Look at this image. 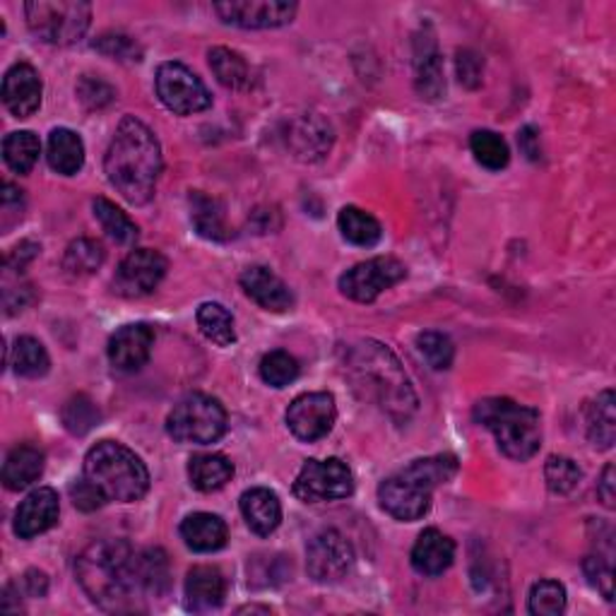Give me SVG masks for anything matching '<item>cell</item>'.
Listing matches in <instances>:
<instances>
[{
    "label": "cell",
    "mask_w": 616,
    "mask_h": 616,
    "mask_svg": "<svg viewBox=\"0 0 616 616\" xmlns=\"http://www.w3.org/2000/svg\"><path fill=\"white\" fill-rule=\"evenodd\" d=\"M566 609V588L556 580H540L530 590V612L537 616H558Z\"/></svg>",
    "instance_id": "obj_44"
},
{
    "label": "cell",
    "mask_w": 616,
    "mask_h": 616,
    "mask_svg": "<svg viewBox=\"0 0 616 616\" xmlns=\"http://www.w3.org/2000/svg\"><path fill=\"white\" fill-rule=\"evenodd\" d=\"M241 513L246 525L261 537L273 535L282 523V503H279L275 491L263 487L246 491L241 496Z\"/></svg>",
    "instance_id": "obj_24"
},
{
    "label": "cell",
    "mask_w": 616,
    "mask_h": 616,
    "mask_svg": "<svg viewBox=\"0 0 616 616\" xmlns=\"http://www.w3.org/2000/svg\"><path fill=\"white\" fill-rule=\"evenodd\" d=\"M588 439L595 448H612L616 439V414H614V393L604 390L588 412Z\"/></svg>",
    "instance_id": "obj_32"
},
{
    "label": "cell",
    "mask_w": 616,
    "mask_h": 616,
    "mask_svg": "<svg viewBox=\"0 0 616 616\" xmlns=\"http://www.w3.org/2000/svg\"><path fill=\"white\" fill-rule=\"evenodd\" d=\"M208 59L219 85L229 89H246L251 85V68L249 63L243 61L241 53L224 47H215L208 53Z\"/></svg>",
    "instance_id": "obj_31"
},
{
    "label": "cell",
    "mask_w": 616,
    "mask_h": 616,
    "mask_svg": "<svg viewBox=\"0 0 616 616\" xmlns=\"http://www.w3.org/2000/svg\"><path fill=\"white\" fill-rule=\"evenodd\" d=\"M407 277V267L390 255H378L372 261L354 265L340 277V289L344 297L360 304H372L386 289L395 287Z\"/></svg>",
    "instance_id": "obj_11"
},
{
    "label": "cell",
    "mask_w": 616,
    "mask_h": 616,
    "mask_svg": "<svg viewBox=\"0 0 616 616\" xmlns=\"http://www.w3.org/2000/svg\"><path fill=\"white\" fill-rule=\"evenodd\" d=\"M234 477V465L229 457L219 453H200L193 455L188 463V479L198 491H217Z\"/></svg>",
    "instance_id": "obj_29"
},
{
    "label": "cell",
    "mask_w": 616,
    "mask_h": 616,
    "mask_svg": "<svg viewBox=\"0 0 616 616\" xmlns=\"http://www.w3.org/2000/svg\"><path fill=\"white\" fill-rule=\"evenodd\" d=\"M71 496H73L75 508H80L85 513H92L97 508H102L106 503V496L87 477L80 479V481H75V485L71 487Z\"/></svg>",
    "instance_id": "obj_48"
},
{
    "label": "cell",
    "mask_w": 616,
    "mask_h": 616,
    "mask_svg": "<svg viewBox=\"0 0 616 616\" xmlns=\"http://www.w3.org/2000/svg\"><path fill=\"white\" fill-rule=\"evenodd\" d=\"M582 570H586L590 586H595L602 592V598L612 602L614 600V590H612L614 578H612V564L607 562V558L588 556L586 564H582Z\"/></svg>",
    "instance_id": "obj_47"
},
{
    "label": "cell",
    "mask_w": 616,
    "mask_h": 616,
    "mask_svg": "<svg viewBox=\"0 0 616 616\" xmlns=\"http://www.w3.org/2000/svg\"><path fill=\"white\" fill-rule=\"evenodd\" d=\"M75 92H77V99H80V102L92 111L106 109L116 99V89L111 87L106 80H102V77H95V75L80 77Z\"/></svg>",
    "instance_id": "obj_45"
},
{
    "label": "cell",
    "mask_w": 616,
    "mask_h": 616,
    "mask_svg": "<svg viewBox=\"0 0 616 616\" xmlns=\"http://www.w3.org/2000/svg\"><path fill=\"white\" fill-rule=\"evenodd\" d=\"M162 148L154 133L136 116H126L109 144L104 169L109 184L133 205L150 203L162 174Z\"/></svg>",
    "instance_id": "obj_2"
},
{
    "label": "cell",
    "mask_w": 616,
    "mask_h": 616,
    "mask_svg": "<svg viewBox=\"0 0 616 616\" xmlns=\"http://www.w3.org/2000/svg\"><path fill=\"white\" fill-rule=\"evenodd\" d=\"M85 477L102 491L106 501L133 503L150 489V473L130 448L116 441H99L85 455Z\"/></svg>",
    "instance_id": "obj_5"
},
{
    "label": "cell",
    "mask_w": 616,
    "mask_h": 616,
    "mask_svg": "<svg viewBox=\"0 0 616 616\" xmlns=\"http://www.w3.org/2000/svg\"><path fill=\"white\" fill-rule=\"evenodd\" d=\"M154 347V332L144 323L121 328L109 340V362L118 374H136L148 364Z\"/></svg>",
    "instance_id": "obj_16"
},
{
    "label": "cell",
    "mask_w": 616,
    "mask_h": 616,
    "mask_svg": "<svg viewBox=\"0 0 616 616\" xmlns=\"http://www.w3.org/2000/svg\"><path fill=\"white\" fill-rule=\"evenodd\" d=\"M354 491L352 469L340 457L306 461L294 481V496L304 503H326L347 499Z\"/></svg>",
    "instance_id": "obj_10"
},
{
    "label": "cell",
    "mask_w": 616,
    "mask_h": 616,
    "mask_svg": "<svg viewBox=\"0 0 616 616\" xmlns=\"http://www.w3.org/2000/svg\"><path fill=\"white\" fill-rule=\"evenodd\" d=\"M47 160L53 172L73 176L85 166V142L71 128H55L49 136Z\"/></svg>",
    "instance_id": "obj_28"
},
{
    "label": "cell",
    "mask_w": 616,
    "mask_h": 616,
    "mask_svg": "<svg viewBox=\"0 0 616 616\" xmlns=\"http://www.w3.org/2000/svg\"><path fill=\"white\" fill-rule=\"evenodd\" d=\"M104 246L95 239L73 241L63 255V271L73 277L95 275L104 263Z\"/></svg>",
    "instance_id": "obj_34"
},
{
    "label": "cell",
    "mask_w": 616,
    "mask_h": 616,
    "mask_svg": "<svg viewBox=\"0 0 616 616\" xmlns=\"http://www.w3.org/2000/svg\"><path fill=\"white\" fill-rule=\"evenodd\" d=\"M95 217L102 224L104 231L109 234L111 239L121 246H130L138 241V224L133 222L126 212H123L118 205L111 203L106 198H97L95 200Z\"/></svg>",
    "instance_id": "obj_35"
},
{
    "label": "cell",
    "mask_w": 616,
    "mask_h": 616,
    "mask_svg": "<svg viewBox=\"0 0 616 616\" xmlns=\"http://www.w3.org/2000/svg\"><path fill=\"white\" fill-rule=\"evenodd\" d=\"M338 419V407L330 393H304L287 410V427L299 441H320L332 431Z\"/></svg>",
    "instance_id": "obj_12"
},
{
    "label": "cell",
    "mask_w": 616,
    "mask_h": 616,
    "mask_svg": "<svg viewBox=\"0 0 616 616\" xmlns=\"http://www.w3.org/2000/svg\"><path fill=\"white\" fill-rule=\"evenodd\" d=\"M25 588H27L29 598H43L49 590V580H47V576L41 574V570H27Z\"/></svg>",
    "instance_id": "obj_54"
},
{
    "label": "cell",
    "mask_w": 616,
    "mask_h": 616,
    "mask_svg": "<svg viewBox=\"0 0 616 616\" xmlns=\"http://www.w3.org/2000/svg\"><path fill=\"white\" fill-rule=\"evenodd\" d=\"M43 473V453L35 445H17L8 453L3 465V485L10 491H22L35 485Z\"/></svg>",
    "instance_id": "obj_27"
},
{
    "label": "cell",
    "mask_w": 616,
    "mask_h": 616,
    "mask_svg": "<svg viewBox=\"0 0 616 616\" xmlns=\"http://www.w3.org/2000/svg\"><path fill=\"white\" fill-rule=\"evenodd\" d=\"M37 253H39V246L35 241H22L20 246H15L13 251H10L8 261H5V271L22 273L32 261H35Z\"/></svg>",
    "instance_id": "obj_50"
},
{
    "label": "cell",
    "mask_w": 616,
    "mask_h": 616,
    "mask_svg": "<svg viewBox=\"0 0 616 616\" xmlns=\"http://www.w3.org/2000/svg\"><path fill=\"white\" fill-rule=\"evenodd\" d=\"M457 473L455 455H433L414 461L398 475L388 477L378 487V501L386 513L395 520L412 523L419 520L431 506V494L436 487L451 481Z\"/></svg>",
    "instance_id": "obj_4"
},
{
    "label": "cell",
    "mask_w": 616,
    "mask_h": 616,
    "mask_svg": "<svg viewBox=\"0 0 616 616\" xmlns=\"http://www.w3.org/2000/svg\"><path fill=\"white\" fill-rule=\"evenodd\" d=\"M59 494L49 487H39L17 506L15 535L22 537V540H32V537L51 530L53 525L59 523Z\"/></svg>",
    "instance_id": "obj_18"
},
{
    "label": "cell",
    "mask_w": 616,
    "mask_h": 616,
    "mask_svg": "<svg viewBox=\"0 0 616 616\" xmlns=\"http://www.w3.org/2000/svg\"><path fill=\"white\" fill-rule=\"evenodd\" d=\"M77 580L95 604L106 612H136L148 598L140 578L138 552L123 540L89 544L77 558Z\"/></svg>",
    "instance_id": "obj_1"
},
{
    "label": "cell",
    "mask_w": 616,
    "mask_h": 616,
    "mask_svg": "<svg viewBox=\"0 0 616 616\" xmlns=\"http://www.w3.org/2000/svg\"><path fill=\"white\" fill-rule=\"evenodd\" d=\"M455 558V542L441 530L429 528L412 549V566L422 576H441Z\"/></svg>",
    "instance_id": "obj_23"
},
{
    "label": "cell",
    "mask_w": 616,
    "mask_h": 616,
    "mask_svg": "<svg viewBox=\"0 0 616 616\" xmlns=\"http://www.w3.org/2000/svg\"><path fill=\"white\" fill-rule=\"evenodd\" d=\"M190 203V222L198 229L200 237L210 241H227L231 237L227 215H224V205L217 198H210L200 190H193L188 198Z\"/></svg>",
    "instance_id": "obj_26"
},
{
    "label": "cell",
    "mask_w": 616,
    "mask_h": 616,
    "mask_svg": "<svg viewBox=\"0 0 616 616\" xmlns=\"http://www.w3.org/2000/svg\"><path fill=\"white\" fill-rule=\"evenodd\" d=\"M475 422L494 433L501 453L511 461L525 463L540 451L542 419L532 407L511 398H487L475 405Z\"/></svg>",
    "instance_id": "obj_6"
},
{
    "label": "cell",
    "mask_w": 616,
    "mask_h": 616,
    "mask_svg": "<svg viewBox=\"0 0 616 616\" xmlns=\"http://www.w3.org/2000/svg\"><path fill=\"white\" fill-rule=\"evenodd\" d=\"M92 49L116 61H140L142 55L138 43L126 35H102L92 43Z\"/></svg>",
    "instance_id": "obj_46"
},
{
    "label": "cell",
    "mask_w": 616,
    "mask_h": 616,
    "mask_svg": "<svg viewBox=\"0 0 616 616\" xmlns=\"http://www.w3.org/2000/svg\"><path fill=\"white\" fill-rule=\"evenodd\" d=\"M347 374L352 376L356 393L364 400H374L390 417L402 422L417 407V395L410 386L407 374L388 347L378 342H360L352 347L347 360Z\"/></svg>",
    "instance_id": "obj_3"
},
{
    "label": "cell",
    "mask_w": 616,
    "mask_h": 616,
    "mask_svg": "<svg viewBox=\"0 0 616 616\" xmlns=\"http://www.w3.org/2000/svg\"><path fill=\"white\" fill-rule=\"evenodd\" d=\"M3 102L17 118L35 114L41 104V77L27 63H17L3 77Z\"/></svg>",
    "instance_id": "obj_20"
},
{
    "label": "cell",
    "mask_w": 616,
    "mask_h": 616,
    "mask_svg": "<svg viewBox=\"0 0 616 616\" xmlns=\"http://www.w3.org/2000/svg\"><path fill=\"white\" fill-rule=\"evenodd\" d=\"M598 496H600L604 506L614 508V499H616V494H614V465L604 467V473L598 481Z\"/></svg>",
    "instance_id": "obj_52"
},
{
    "label": "cell",
    "mask_w": 616,
    "mask_h": 616,
    "mask_svg": "<svg viewBox=\"0 0 616 616\" xmlns=\"http://www.w3.org/2000/svg\"><path fill=\"white\" fill-rule=\"evenodd\" d=\"M25 15L32 35L59 47L80 41L92 25V5L83 0H35L25 5Z\"/></svg>",
    "instance_id": "obj_7"
},
{
    "label": "cell",
    "mask_w": 616,
    "mask_h": 616,
    "mask_svg": "<svg viewBox=\"0 0 616 616\" xmlns=\"http://www.w3.org/2000/svg\"><path fill=\"white\" fill-rule=\"evenodd\" d=\"M156 97L178 116H190L212 104V95L200 77L184 63H162L156 71Z\"/></svg>",
    "instance_id": "obj_9"
},
{
    "label": "cell",
    "mask_w": 616,
    "mask_h": 616,
    "mask_svg": "<svg viewBox=\"0 0 616 616\" xmlns=\"http://www.w3.org/2000/svg\"><path fill=\"white\" fill-rule=\"evenodd\" d=\"M215 13L227 25L241 29H275L294 20L297 3H287V0H229V3H217Z\"/></svg>",
    "instance_id": "obj_14"
},
{
    "label": "cell",
    "mask_w": 616,
    "mask_h": 616,
    "mask_svg": "<svg viewBox=\"0 0 616 616\" xmlns=\"http://www.w3.org/2000/svg\"><path fill=\"white\" fill-rule=\"evenodd\" d=\"M41 154V142L32 130L10 133L3 142V156L10 169L17 174H29Z\"/></svg>",
    "instance_id": "obj_33"
},
{
    "label": "cell",
    "mask_w": 616,
    "mask_h": 616,
    "mask_svg": "<svg viewBox=\"0 0 616 616\" xmlns=\"http://www.w3.org/2000/svg\"><path fill=\"white\" fill-rule=\"evenodd\" d=\"M338 227L347 241L354 246H364V249H372V246H376L380 237H384V229H380L378 219L352 205L340 210Z\"/></svg>",
    "instance_id": "obj_30"
},
{
    "label": "cell",
    "mask_w": 616,
    "mask_h": 616,
    "mask_svg": "<svg viewBox=\"0 0 616 616\" xmlns=\"http://www.w3.org/2000/svg\"><path fill=\"white\" fill-rule=\"evenodd\" d=\"M417 347L424 360H427V364L436 368V372H445V368H451L455 360V344L443 332H436V330L422 332L417 338Z\"/></svg>",
    "instance_id": "obj_43"
},
{
    "label": "cell",
    "mask_w": 616,
    "mask_h": 616,
    "mask_svg": "<svg viewBox=\"0 0 616 616\" xmlns=\"http://www.w3.org/2000/svg\"><path fill=\"white\" fill-rule=\"evenodd\" d=\"M287 144L294 156L304 162H316L326 156L332 144V128L326 118L318 114H304L289 123Z\"/></svg>",
    "instance_id": "obj_19"
},
{
    "label": "cell",
    "mask_w": 616,
    "mask_h": 616,
    "mask_svg": "<svg viewBox=\"0 0 616 616\" xmlns=\"http://www.w3.org/2000/svg\"><path fill=\"white\" fill-rule=\"evenodd\" d=\"M414 85H417V92L424 99H429V102H439L445 92L443 59L439 47H436L431 29H424L414 39Z\"/></svg>",
    "instance_id": "obj_17"
},
{
    "label": "cell",
    "mask_w": 616,
    "mask_h": 616,
    "mask_svg": "<svg viewBox=\"0 0 616 616\" xmlns=\"http://www.w3.org/2000/svg\"><path fill=\"white\" fill-rule=\"evenodd\" d=\"M241 287L257 306L273 313H285L294 306V297H291L289 287L279 279L271 267L253 265L241 275Z\"/></svg>",
    "instance_id": "obj_21"
},
{
    "label": "cell",
    "mask_w": 616,
    "mask_h": 616,
    "mask_svg": "<svg viewBox=\"0 0 616 616\" xmlns=\"http://www.w3.org/2000/svg\"><path fill=\"white\" fill-rule=\"evenodd\" d=\"M184 542L200 554L217 552L227 544V523L215 513H193L181 523Z\"/></svg>",
    "instance_id": "obj_25"
},
{
    "label": "cell",
    "mask_w": 616,
    "mask_h": 616,
    "mask_svg": "<svg viewBox=\"0 0 616 616\" xmlns=\"http://www.w3.org/2000/svg\"><path fill=\"white\" fill-rule=\"evenodd\" d=\"M166 431L178 443H215L227 431V410L222 407L217 398L190 393L178 400L169 412Z\"/></svg>",
    "instance_id": "obj_8"
},
{
    "label": "cell",
    "mask_w": 616,
    "mask_h": 616,
    "mask_svg": "<svg viewBox=\"0 0 616 616\" xmlns=\"http://www.w3.org/2000/svg\"><path fill=\"white\" fill-rule=\"evenodd\" d=\"M544 477H546V487L554 491L558 496H566L580 485V467L570 461V457L564 455H552L544 465Z\"/></svg>",
    "instance_id": "obj_40"
},
{
    "label": "cell",
    "mask_w": 616,
    "mask_h": 616,
    "mask_svg": "<svg viewBox=\"0 0 616 616\" xmlns=\"http://www.w3.org/2000/svg\"><path fill=\"white\" fill-rule=\"evenodd\" d=\"M10 366L15 368L17 376L25 378H39L49 372L51 360L43 344L35 338H17L13 347V356H10Z\"/></svg>",
    "instance_id": "obj_38"
},
{
    "label": "cell",
    "mask_w": 616,
    "mask_h": 616,
    "mask_svg": "<svg viewBox=\"0 0 616 616\" xmlns=\"http://www.w3.org/2000/svg\"><path fill=\"white\" fill-rule=\"evenodd\" d=\"M196 320L200 332H203L210 342H215L219 347H229L237 342L234 318L222 304H212V301L210 304H203L196 313Z\"/></svg>",
    "instance_id": "obj_36"
},
{
    "label": "cell",
    "mask_w": 616,
    "mask_h": 616,
    "mask_svg": "<svg viewBox=\"0 0 616 616\" xmlns=\"http://www.w3.org/2000/svg\"><path fill=\"white\" fill-rule=\"evenodd\" d=\"M10 210H15L22 215V210H25V198H22V190L15 188L13 184H3V217L5 219H8V215H13Z\"/></svg>",
    "instance_id": "obj_53"
},
{
    "label": "cell",
    "mask_w": 616,
    "mask_h": 616,
    "mask_svg": "<svg viewBox=\"0 0 616 616\" xmlns=\"http://www.w3.org/2000/svg\"><path fill=\"white\" fill-rule=\"evenodd\" d=\"M63 424L65 429L75 436H85L87 431H92L97 424H99V414L97 405L87 395H75L68 402H65L63 407Z\"/></svg>",
    "instance_id": "obj_41"
},
{
    "label": "cell",
    "mask_w": 616,
    "mask_h": 616,
    "mask_svg": "<svg viewBox=\"0 0 616 616\" xmlns=\"http://www.w3.org/2000/svg\"><path fill=\"white\" fill-rule=\"evenodd\" d=\"M299 376V362L285 350H275L263 356L261 362V378L267 386L273 388H285L294 384Z\"/></svg>",
    "instance_id": "obj_42"
},
{
    "label": "cell",
    "mask_w": 616,
    "mask_h": 616,
    "mask_svg": "<svg viewBox=\"0 0 616 616\" xmlns=\"http://www.w3.org/2000/svg\"><path fill=\"white\" fill-rule=\"evenodd\" d=\"M166 275V257L150 249H138L123 257L116 273V291L123 297H144L160 287Z\"/></svg>",
    "instance_id": "obj_15"
},
{
    "label": "cell",
    "mask_w": 616,
    "mask_h": 616,
    "mask_svg": "<svg viewBox=\"0 0 616 616\" xmlns=\"http://www.w3.org/2000/svg\"><path fill=\"white\" fill-rule=\"evenodd\" d=\"M518 144H520V150L523 154L528 156V160L537 162L542 156V148H540V133H537L532 126L528 128H523L518 133Z\"/></svg>",
    "instance_id": "obj_51"
},
{
    "label": "cell",
    "mask_w": 616,
    "mask_h": 616,
    "mask_svg": "<svg viewBox=\"0 0 616 616\" xmlns=\"http://www.w3.org/2000/svg\"><path fill=\"white\" fill-rule=\"evenodd\" d=\"M227 595V578L217 566H196L186 578V604L193 612L219 609Z\"/></svg>",
    "instance_id": "obj_22"
},
{
    "label": "cell",
    "mask_w": 616,
    "mask_h": 616,
    "mask_svg": "<svg viewBox=\"0 0 616 616\" xmlns=\"http://www.w3.org/2000/svg\"><path fill=\"white\" fill-rule=\"evenodd\" d=\"M481 68H485V63H481V59L475 51H469V49L457 51V75H461L463 85H467L469 89L479 87Z\"/></svg>",
    "instance_id": "obj_49"
},
{
    "label": "cell",
    "mask_w": 616,
    "mask_h": 616,
    "mask_svg": "<svg viewBox=\"0 0 616 616\" xmlns=\"http://www.w3.org/2000/svg\"><path fill=\"white\" fill-rule=\"evenodd\" d=\"M140 558V578L142 588L148 592V598H160L164 590L169 588V562L162 549H144L138 552Z\"/></svg>",
    "instance_id": "obj_39"
},
{
    "label": "cell",
    "mask_w": 616,
    "mask_h": 616,
    "mask_svg": "<svg viewBox=\"0 0 616 616\" xmlns=\"http://www.w3.org/2000/svg\"><path fill=\"white\" fill-rule=\"evenodd\" d=\"M354 564V549L338 530H323L306 549L309 576L316 582H338Z\"/></svg>",
    "instance_id": "obj_13"
},
{
    "label": "cell",
    "mask_w": 616,
    "mask_h": 616,
    "mask_svg": "<svg viewBox=\"0 0 616 616\" xmlns=\"http://www.w3.org/2000/svg\"><path fill=\"white\" fill-rule=\"evenodd\" d=\"M469 150H473L475 160L489 172L506 169L511 160L506 140L494 130H475L473 138H469Z\"/></svg>",
    "instance_id": "obj_37"
}]
</instances>
